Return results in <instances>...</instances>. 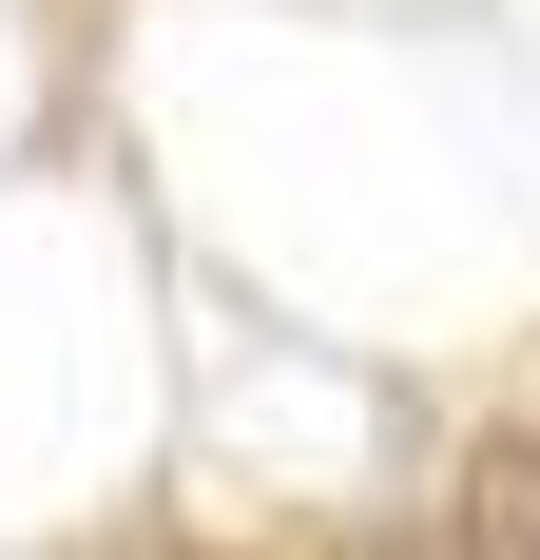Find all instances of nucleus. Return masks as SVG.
<instances>
[{
    "label": "nucleus",
    "mask_w": 540,
    "mask_h": 560,
    "mask_svg": "<svg viewBox=\"0 0 540 560\" xmlns=\"http://www.w3.org/2000/svg\"><path fill=\"white\" fill-rule=\"evenodd\" d=\"M444 560H540V445H483L463 503H444Z\"/></svg>",
    "instance_id": "nucleus-1"
}]
</instances>
